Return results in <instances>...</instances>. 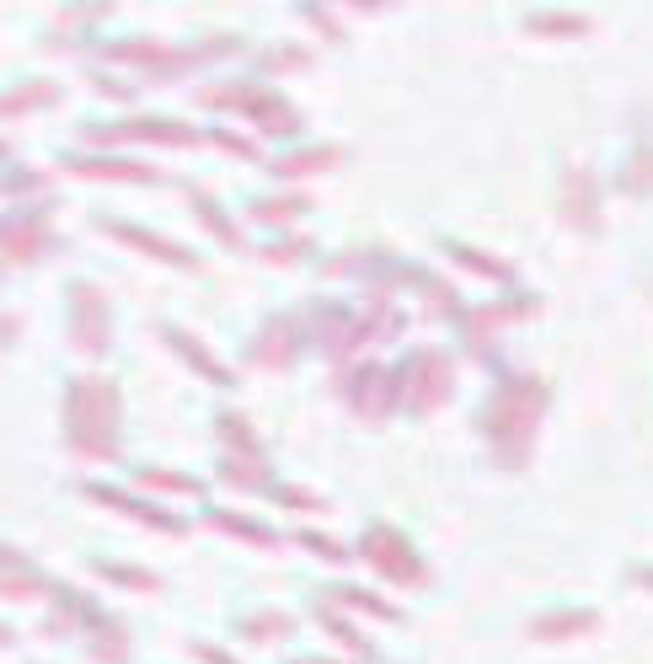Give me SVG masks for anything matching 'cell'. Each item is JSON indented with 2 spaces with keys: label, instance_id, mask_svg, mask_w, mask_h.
Instances as JSON below:
<instances>
[{
  "label": "cell",
  "instance_id": "1",
  "mask_svg": "<svg viewBox=\"0 0 653 664\" xmlns=\"http://www.w3.org/2000/svg\"><path fill=\"white\" fill-rule=\"evenodd\" d=\"M11 337H16V317H0V348H5Z\"/></svg>",
  "mask_w": 653,
  "mask_h": 664
}]
</instances>
